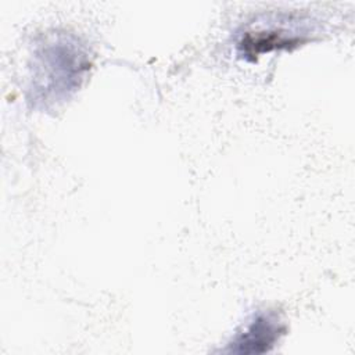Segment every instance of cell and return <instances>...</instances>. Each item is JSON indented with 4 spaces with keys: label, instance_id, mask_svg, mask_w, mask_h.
I'll use <instances>...</instances> for the list:
<instances>
[{
    "label": "cell",
    "instance_id": "cell-1",
    "mask_svg": "<svg viewBox=\"0 0 355 355\" xmlns=\"http://www.w3.org/2000/svg\"><path fill=\"white\" fill-rule=\"evenodd\" d=\"M282 333L283 326L277 316L275 313L261 312L255 315L245 330L233 340V348L230 351L245 354L269 351Z\"/></svg>",
    "mask_w": 355,
    "mask_h": 355
}]
</instances>
